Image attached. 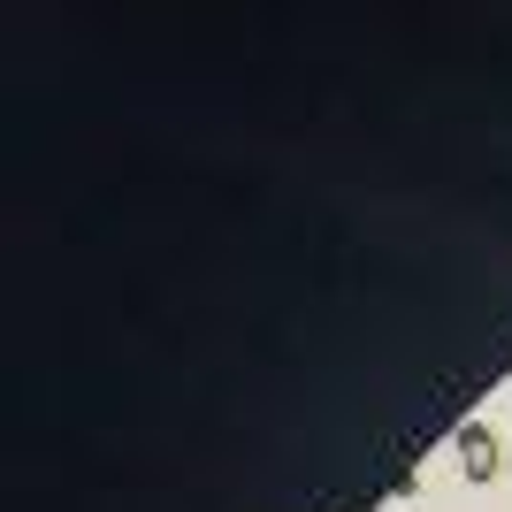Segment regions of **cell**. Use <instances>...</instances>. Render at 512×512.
Listing matches in <instances>:
<instances>
[{
  "instance_id": "cell-1",
  "label": "cell",
  "mask_w": 512,
  "mask_h": 512,
  "mask_svg": "<svg viewBox=\"0 0 512 512\" xmlns=\"http://www.w3.org/2000/svg\"><path fill=\"white\" fill-rule=\"evenodd\" d=\"M497 459H505V451H497V428L490 421H467V428H459V467H467V482H490Z\"/></svg>"
}]
</instances>
